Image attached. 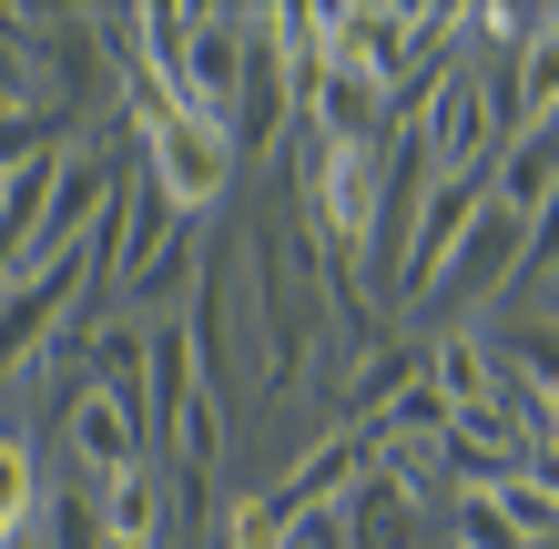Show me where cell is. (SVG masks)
<instances>
[{"mask_svg": "<svg viewBox=\"0 0 559 549\" xmlns=\"http://www.w3.org/2000/svg\"><path fill=\"white\" fill-rule=\"evenodd\" d=\"M122 112H133V143H143V174L163 183V204H174L183 224L224 214V193H235V164H245L235 133H224V122H204L174 82H153L143 61H122Z\"/></svg>", "mask_w": 559, "mask_h": 549, "instance_id": "1", "label": "cell"}, {"mask_svg": "<svg viewBox=\"0 0 559 549\" xmlns=\"http://www.w3.org/2000/svg\"><path fill=\"white\" fill-rule=\"evenodd\" d=\"M519 275H530V224L499 214V204H478V224L457 235V254L438 265V285H427L417 306H478V296H509Z\"/></svg>", "mask_w": 559, "mask_h": 549, "instance_id": "2", "label": "cell"}, {"mask_svg": "<svg viewBox=\"0 0 559 549\" xmlns=\"http://www.w3.org/2000/svg\"><path fill=\"white\" fill-rule=\"evenodd\" d=\"M235 153H275L295 133V72H285V41H275V11H245V82H235Z\"/></svg>", "mask_w": 559, "mask_h": 549, "instance_id": "3", "label": "cell"}, {"mask_svg": "<svg viewBox=\"0 0 559 549\" xmlns=\"http://www.w3.org/2000/svg\"><path fill=\"white\" fill-rule=\"evenodd\" d=\"M82 377L103 386V397L133 417V428L153 438V315H92V336H82Z\"/></svg>", "mask_w": 559, "mask_h": 549, "instance_id": "4", "label": "cell"}, {"mask_svg": "<svg viewBox=\"0 0 559 549\" xmlns=\"http://www.w3.org/2000/svg\"><path fill=\"white\" fill-rule=\"evenodd\" d=\"M235 82H245V11H193L183 61H174V92L204 122H235Z\"/></svg>", "mask_w": 559, "mask_h": 549, "instance_id": "5", "label": "cell"}, {"mask_svg": "<svg viewBox=\"0 0 559 549\" xmlns=\"http://www.w3.org/2000/svg\"><path fill=\"white\" fill-rule=\"evenodd\" d=\"M427 386H438L448 428H468V417H499V407H509V377H499V357H488V326H448V336H427Z\"/></svg>", "mask_w": 559, "mask_h": 549, "instance_id": "6", "label": "cell"}, {"mask_svg": "<svg viewBox=\"0 0 559 549\" xmlns=\"http://www.w3.org/2000/svg\"><path fill=\"white\" fill-rule=\"evenodd\" d=\"M417 499H427V478H407V468H367L346 489V549H427L417 539Z\"/></svg>", "mask_w": 559, "mask_h": 549, "instance_id": "7", "label": "cell"}, {"mask_svg": "<svg viewBox=\"0 0 559 549\" xmlns=\"http://www.w3.org/2000/svg\"><path fill=\"white\" fill-rule=\"evenodd\" d=\"M530 133H559V11H549L539 41H519L509 92H499V153L530 143Z\"/></svg>", "mask_w": 559, "mask_h": 549, "instance_id": "8", "label": "cell"}, {"mask_svg": "<svg viewBox=\"0 0 559 549\" xmlns=\"http://www.w3.org/2000/svg\"><path fill=\"white\" fill-rule=\"evenodd\" d=\"M417 377H427V346H407V336H367V346H356V377H346V428H377V417L397 407Z\"/></svg>", "mask_w": 559, "mask_h": 549, "instance_id": "9", "label": "cell"}, {"mask_svg": "<svg viewBox=\"0 0 559 549\" xmlns=\"http://www.w3.org/2000/svg\"><path fill=\"white\" fill-rule=\"evenodd\" d=\"M92 520H103V539H163V520H174V489H163V468L133 458V468L92 478Z\"/></svg>", "mask_w": 559, "mask_h": 549, "instance_id": "10", "label": "cell"}, {"mask_svg": "<svg viewBox=\"0 0 559 549\" xmlns=\"http://www.w3.org/2000/svg\"><path fill=\"white\" fill-rule=\"evenodd\" d=\"M488 204L519 214V224H539L559 204V133H530V143H509L499 164H488Z\"/></svg>", "mask_w": 559, "mask_h": 549, "instance_id": "11", "label": "cell"}, {"mask_svg": "<svg viewBox=\"0 0 559 549\" xmlns=\"http://www.w3.org/2000/svg\"><path fill=\"white\" fill-rule=\"evenodd\" d=\"M41 509H51V468H41V438L0 417V539H11V529H31Z\"/></svg>", "mask_w": 559, "mask_h": 549, "instance_id": "12", "label": "cell"}, {"mask_svg": "<svg viewBox=\"0 0 559 549\" xmlns=\"http://www.w3.org/2000/svg\"><path fill=\"white\" fill-rule=\"evenodd\" d=\"M11 174H21V164H0V214H11Z\"/></svg>", "mask_w": 559, "mask_h": 549, "instance_id": "13", "label": "cell"}, {"mask_svg": "<svg viewBox=\"0 0 559 549\" xmlns=\"http://www.w3.org/2000/svg\"><path fill=\"white\" fill-rule=\"evenodd\" d=\"M103 549H163V539H103Z\"/></svg>", "mask_w": 559, "mask_h": 549, "instance_id": "14", "label": "cell"}, {"mask_svg": "<svg viewBox=\"0 0 559 549\" xmlns=\"http://www.w3.org/2000/svg\"><path fill=\"white\" fill-rule=\"evenodd\" d=\"M427 549H457V539H427Z\"/></svg>", "mask_w": 559, "mask_h": 549, "instance_id": "15", "label": "cell"}]
</instances>
